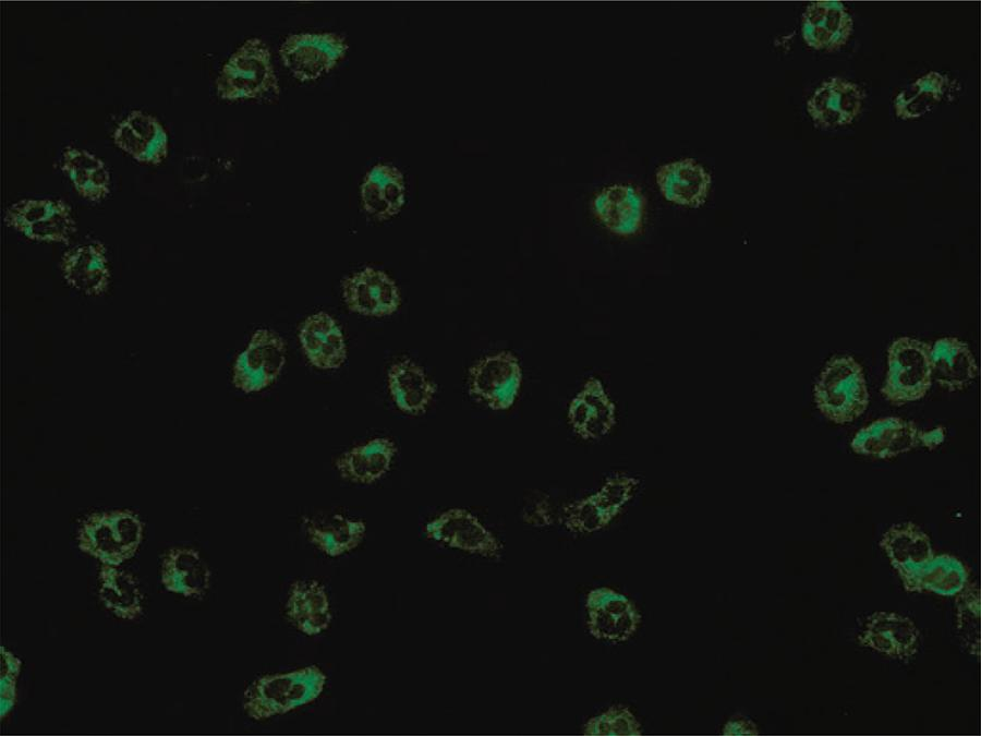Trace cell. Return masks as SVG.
<instances>
[{
    "instance_id": "obj_1",
    "label": "cell",
    "mask_w": 981,
    "mask_h": 736,
    "mask_svg": "<svg viewBox=\"0 0 981 736\" xmlns=\"http://www.w3.org/2000/svg\"><path fill=\"white\" fill-rule=\"evenodd\" d=\"M326 680V674L317 665L264 675L245 689L243 709L255 721L286 714L316 700Z\"/></svg>"
},
{
    "instance_id": "obj_2",
    "label": "cell",
    "mask_w": 981,
    "mask_h": 736,
    "mask_svg": "<svg viewBox=\"0 0 981 736\" xmlns=\"http://www.w3.org/2000/svg\"><path fill=\"white\" fill-rule=\"evenodd\" d=\"M216 89L229 101L277 98L278 79L267 44L252 37L240 45L221 68Z\"/></svg>"
},
{
    "instance_id": "obj_3",
    "label": "cell",
    "mask_w": 981,
    "mask_h": 736,
    "mask_svg": "<svg viewBox=\"0 0 981 736\" xmlns=\"http://www.w3.org/2000/svg\"><path fill=\"white\" fill-rule=\"evenodd\" d=\"M819 411L836 424H847L863 414L869 391L863 369L851 355H835L824 366L813 389Z\"/></svg>"
},
{
    "instance_id": "obj_4",
    "label": "cell",
    "mask_w": 981,
    "mask_h": 736,
    "mask_svg": "<svg viewBox=\"0 0 981 736\" xmlns=\"http://www.w3.org/2000/svg\"><path fill=\"white\" fill-rule=\"evenodd\" d=\"M143 536V523L128 509L94 512L78 529V548L101 564L119 566L131 558Z\"/></svg>"
},
{
    "instance_id": "obj_5",
    "label": "cell",
    "mask_w": 981,
    "mask_h": 736,
    "mask_svg": "<svg viewBox=\"0 0 981 736\" xmlns=\"http://www.w3.org/2000/svg\"><path fill=\"white\" fill-rule=\"evenodd\" d=\"M931 346L908 336L895 339L887 351V373L881 393L894 406L922 399L932 385Z\"/></svg>"
},
{
    "instance_id": "obj_6",
    "label": "cell",
    "mask_w": 981,
    "mask_h": 736,
    "mask_svg": "<svg viewBox=\"0 0 981 736\" xmlns=\"http://www.w3.org/2000/svg\"><path fill=\"white\" fill-rule=\"evenodd\" d=\"M8 227L27 239L68 244L76 231L71 207L63 200L24 198L4 213Z\"/></svg>"
},
{
    "instance_id": "obj_7",
    "label": "cell",
    "mask_w": 981,
    "mask_h": 736,
    "mask_svg": "<svg viewBox=\"0 0 981 736\" xmlns=\"http://www.w3.org/2000/svg\"><path fill=\"white\" fill-rule=\"evenodd\" d=\"M286 359L283 338L272 329L259 328L237 357L232 367V383L245 394L261 391L277 381Z\"/></svg>"
},
{
    "instance_id": "obj_8",
    "label": "cell",
    "mask_w": 981,
    "mask_h": 736,
    "mask_svg": "<svg viewBox=\"0 0 981 736\" xmlns=\"http://www.w3.org/2000/svg\"><path fill=\"white\" fill-rule=\"evenodd\" d=\"M348 48L346 38L336 33H300L283 40L279 55L292 75L305 82L329 73L344 59Z\"/></svg>"
},
{
    "instance_id": "obj_9",
    "label": "cell",
    "mask_w": 981,
    "mask_h": 736,
    "mask_svg": "<svg viewBox=\"0 0 981 736\" xmlns=\"http://www.w3.org/2000/svg\"><path fill=\"white\" fill-rule=\"evenodd\" d=\"M522 382L518 358L510 351H499L479 360L469 370V393L492 410L509 409Z\"/></svg>"
},
{
    "instance_id": "obj_10",
    "label": "cell",
    "mask_w": 981,
    "mask_h": 736,
    "mask_svg": "<svg viewBox=\"0 0 981 736\" xmlns=\"http://www.w3.org/2000/svg\"><path fill=\"white\" fill-rule=\"evenodd\" d=\"M639 481L627 475L608 479L593 495L564 509V523L572 532L591 533L606 527L633 496Z\"/></svg>"
},
{
    "instance_id": "obj_11",
    "label": "cell",
    "mask_w": 981,
    "mask_h": 736,
    "mask_svg": "<svg viewBox=\"0 0 981 736\" xmlns=\"http://www.w3.org/2000/svg\"><path fill=\"white\" fill-rule=\"evenodd\" d=\"M428 539L487 558H498L502 544L464 508H450L425 526Z\"/></svg>"
},
{
    "instance_id": "obj_12",
    "label": "cell",
    "mask_w": 981,
    "mask_h": 736,
    "mask_svg": "<svg viewBox=\"0 0 981 736\" xmlns=\"http://www.w3.org/2000/svg\"><path fill=\"white\" fill-rule=\"evenodd\" d=\"M588 628L597 640L625 642L635 632L641 617L632 602L610 588H597L588 594Z\"/></svg>"
},
{
    "instance_id": "obj_13",
    "label": "cell",
    "mask_w": 981,
    "mask_h": 736,
    "mask_svg": "<svg viewBox=\"0 0 981 736\" xmlns=\"http://www.w3.org/2000/svg\"><path fill=\"white\" fill-rule=\"evenodd\" d=\"M341 289L348 309L363 316L391 315L401 303L395 280L385 272L371 266L344 278Z\"/></svg>"
},
{
    "instance_id": "obj_14",
    "label": "cell",
    "mask_w": 981,
    "mask_h": 736,
    "mask_svg": "<svg viewBox=\"0 0 981 736\" xmlns=\"http://www.w3.org/2000/svg\"><path fill=\"white\" fill-rule=\"evenodd\" d=\"M867 97L857 83L833 76L824 81L807 101L816 128L828 130L850 124L862 111Z\"/></svg>"
},
{
    "instance_id": "obj_15",
    "label": "cell",
    "mask_w": 981,
    "mask_h": 736,
    "mask_svg": "<svg viewBox=\"0 0 981 736\" xmlns=\"http://www.w3.org/2000/svg\"><path fill=\"white\" fill-rule=\"evenodd\" d=\"M597 220L619 237L641 232L645 216V198L632 184H613L602 189L592 202Z\"/></svg>"
},
{
    "instance_id": "obj_16",
    "label": "cell",
    "mask_w": 981,
    "mask_h": 736,
    "mask_svg": "<svg viewBox=\"0 0 981 736\" xmlns=\"http://www.w3.org/2000/svg\"><path fill=\"white\" fill-rule=\"evenodd\" d=\"M924 431L912 421L881 418L859 430L851 441L855 453L880 459L894 458L923 445Z\"/></svg>"
},
{
    "instance_id": "obj_17",
    "label": "cell",
    "mask_w": 981,
    "mask_h": 736,
    "mask_svg": "<svg viewBox=\"0 0 981 736\" xmlns=\"http://www.w3.org/2000/svg\"><path fill=\"white\" fill-rule=\"evenodd\" d=\"M852 31V16L840 1H813L801 16L802 38L815 50L832 52L840 49Z\"/></svg>"
},
{
    "instance_id": "obj_18",
    "label": "cell",
    "mask_w": 981,
    "mask_h": 736,
    "mask_svg": "<svg viewBox=\"0 0 981 736\" xmlns=\"http://www.w3.org/2000/svg\"><path fill=\"white\" fill-rule=\"evenodd\" d=\"M113 143L136 161L159 165L168 155V136L159 120L134 110L114 129Z\"/></svg>"
},
{
    "instance_id": "obj_19",
    "label": "cell",
    "mask_w": 981,
    "mask_h": 736,
    "mask_svg": "<svg viewBox=\"0 0 981 736\" xmlns=\"http://www.w3.org/2000/svg\"><path fill=\"white\" fill-rule=\"evenodd\" d=\"M308 362L319 370H337L347 360V345L336 319L324 311L308 315L299 329Z\"/></svg>"
},
{
    "instance_id": "obj_20",
    "label": "cell",
    "mask_w": 981,
    "mask_h": 736,
    "mask_svg": "<svg viewBox=\"0 0 981 736\" xmlns=\"http://www.w3.org/2000/svg\"><path fill=\"white\" fill-rule=\"evenodd\" d=\"M919 630L911 619L894 612H875L864 625L859 642L891 657L908 659L918 650Z\"/></svg>"
},
{
    "instance_id": "obj_21",
    "label": "cell",
    "mask_w": 981,
    "mask_h": 736,
    "mask_svg": "<svg viewBox=\"0 0 981 736\" xmlns=\"http://www.w3.org/2000/svg\"><path fill=\"white\" fill-rule=\"evenodd\" d=\"M904 587L934 556L930 538L912 522L889 527L880 541Z\"/></svg>"
},
{
    "instance_id": "obj_22",
    "label": "cell",
    "mask_w": 981,
    "mask_h": 736,
    "mask_svg": "<svg viewBox=\"0 0 981 736\" xmlns=\"http://www.w3.org/2000/svg\"><path fill=\"white\" fill-rule=\"evenodd\" d=\"M61 270L72 288L86 295H101L110 282L105 244L93 241L68 250L61 257Z\"/></svg>"
},
{
    "instance_id": "obj_23",
    "label": "cell",
    "mask_w": 981,
    "mask_h": 736,
    "mask_svg": "<svg viewBox=\"0 0 981 736\" xmlns=\"http://www.w3.org/2000/svg\"><path fill=\"white\" fill-rule=\"evenodd\" d=\"M397 450L391 438L375 437L339 455L335 460V468L346 481L372 484L390 470Z\"/></svg>"
},
{
    "instance_id": "obj_24",
    "label": "cell",
    "mask_w": 981,
    "mask_h": 736,
    "mask_svg": "<svg viewBox=\"0 0 981 736\" xmlns=\"http://www.w3.org/2000/svg\"><path fill=\"white\" fill-rule=\"evenodd\" d=\"M361 202L365 213L378 221L400 213L405 202L402 172L390 164H377L364 177Z\"/></svg>"
},
{
    "instance_id": "obj_25",
    "label": "cell",
    "mask_w": 981,
    "mask_h": 736,
    "mask_svg": "<svg viewBox=\"0 0 981 736\" xmlns=\"http://www.w3.org/2000/svg\"><path fill=\"white\" fill-rule=\"evenodd\" d=\"M308 541L329 557L355 550L363 541L366 524L341 514H318L302 519Z\"/></svg>"
},
{
    "instance_id": "obj_26",
    "label": "cell",
    "mask_w": 981,
    "mask_h": 736,
    "mask_svg": "<svg viewBox=\"0 0 981 736\" xmlns=\"http://www.w3.org/2000/svg\"><path fill=\"white\" fill-rule=\"evenodd\" d=\"M568 420L584 439L600 438L609 433L615 424V406L600 379L591 377L585 382L569 405Z\"/></svg>"
},
{
    "instance_id": "obj_27",
    "label": "cell",
    "mask_w": 981,
    "mask_h": 736,
    "mask_svg": "<svg viewBox=\"0 0 981 736\" xmlns=\"http://www.w3.org/2000/svg\"><path fill=\"white\" fill-rule=\"evenodd\" d=\"M284 610L289 622L306 636L322 634L332 619L325 587L314 579L296 580L290 586Z\"/></svg>"
},
{
    "instance_id": "obj_28",
    "label": "cell",
    "mask_w": 981,
    "mask_h": 736,
    "mask_svg": "<svg viewBox=\"0 0 981 736\" xmlns=\"http://www.w3.org/2000/svg\"><path fill=\"white\" fill-rule=\"evenodd\" d=\"M656 182L667 201L699 207L707 197L711 176L694 159L685 158L661 166L656 171Z\"/></svg>"
},
{
    "instance_id": "obj_29",
    "label": "cell",
    "mask_w": 981,
    "mask_h": 736,
    "mask_svg": "<svg viewBox=\"0 0 981 736\" xmlns=\"http://www.w3.org/2000/svg\"><path fill=\"white\" fill-rule=\"evenodd\" d=\"M160 576L168 591L201 599L209 589L211 572L196 550L172 547L164 555Z\"/></svg>"
},
{
    "instance_id": "obj_30",
    "label": "cell",
    "mask_w": 981,
    "mask_h": 736,
    "mask_svg": "<svg viewBox=\"0 0 981 736\" xmlns=\"http://www.w3.org/2000/svg\"><path fill=\"white\" fill-rule=\"evenodd\" d=\"M930 358L932 379L949 391L966 388L978 374L969 346L957 337L937 339L931 346Z\"/></svg>"
},
{
    "instance_id": "obj_31",
    "label": "cell",
    "mask_w": 981,
    "mask_h": 736,
    "mask_svg": "<svg viewBox=\"0 0 981 736\" xmlns=\"http://www.w3.org/2000/svg\"><path fill=\"white\" fill-rule=\"evenodd\" d=\"M387 383L397 408L410 415L424 413L436 393V385L424 369L409 358L390 365Z\"/></svg>"
},
{
    "instance_id": "obj_32",
    "label": "cell",
    "mask_w": 981,
    "mask_h": 736,
    "mask_svg": "<svg viewBox=\"0 0 981 736\" xmlns=\"http://www.w3.org/2000/svg\"><path fill=\"white\" fill-rule=\"evenodd\" d=\"M60 169L70 178L82 197L98 202L109 194L110 176L105 164L86 149L65 147Z\"/></svg>"
},
{
    "instance_id": "obj_33",
    "label": "cell",
    "mask_w": 981,
    "mask_h": 736,
    "mask_svg": "<svg viewBox=\"0 0 981 736\" xmlns=\"http://www.w3.org/2000/svg\"><path fill=\"white\" fill-rule=\"evenodd\" d=\"M105 565L98 574V594L105 607L121 619L134 620L143 613V594L129 572Z\"/></svg>"
},
{
    "instance_id": "obj_34",
    "label": "cell",
    "mask_w": 981,
    "mask_h": 736,
    "mask_svg": "<svg viewBox=\"0 0 981 736\" xmlns=\"http://www.w3.org/2000/svg\"><path fill=\"white\" fill-rule=\"evenodd\" d=\"M964 563L949 554L934 555L905 586L907 591H931L940 595L958 594L969 582Z\"/></svg>"
},
{
    "instance_id": "obj_35",
    "label": "cell",
    "mask_w": 981,
    "mask_h": 736,
    "mask_svg": "<svg viewBox=\"0 0 981 736\" xmlns=\"http://www.w3.org/2000/svg\"><path fill=\"white\" fill-rule=\"evenodd\" d=\"M947 75L930 71L900 92L895 100L896 116L900 119H917L937 105L948 91Z\"/></svg>"
},
{
    "instance_id": "obj_36",
    "label": "cell",
    "mask_w": 981,
    "mask_h": 736,
    "mask_svg": "<svg viewBox=\"0 0 981 736\" xmlns=\"http://www.w3.org/2000/svg\"><path fill=\"white\" fill-rule=\"evenodd\" d=\"M641 724L629 708L617 704L586 721L585 735H641Z\"/></svg>"
},
{
    "instance_id": "obj_37",
    "label": "cell",
    "mask_w": 981,
    "mask_h": 736,
    "mask_svg": "<svg viewBox=\"0 0 981 736\" xmlns=\"http://www.w3.org/2000/svg\"><path fill=\"white\" fill-rule=\"evenodd\" d=\"M956 599L958 629L971 649L980 647V592L977 587H966Z\"/></svg>"
},
{
    "instance_id": "obj_38",
    "label": "cell",
    "mask_w": 981,
    "mask_h": 736,
    "mask_svg": "<svg viewBox=\"0 0 981 736\" xmlns=\"http://www.w3.org/2000/svg\"><path fill=\"white\" fill-rule=\"evenodd\" d=\"M1 653V719L12 710L15 703V683L20 674L21 661L3 647Z\"/></svg>"
},
{
    "instance_id": "obj_39",
    "label": "cell",
    "mask_w": 981,
    "mask_h": 736,
    "mask_svg": "<svg viewBox=\"0 0 981 736\" xmlns=\"http://www.w3.org/2000/svg\"><path fill=\"white\" fill-rule=\"evenodd\" d=\"M523 521L535 527L552 523L550 505L546 495L540 493L528 500L523 508Z\"/></svg>"
},
{
    "instance_id": "obj_40",
    "label": "cell",
    "mask_w": 981,
    "mask_h": 736,
    "mask_svg": "<svg viewBox=\"0 0 981 736\" xmlns=\"http://www.w3.org/2000/svg\"><path fill=\"white\" fill-rule=\"evenodd\" d=\"M759 731L753 722L744 717L728 721L723 728V734H758Z\"/></svg>"
},
{
    "instance_id": "obj_41",
    "label": "cell",
    "mask_w": 981,
    "mask_h": 736,
    "mask_svg": "<svg viewBox=\"0 0 981 736\" xmlns=\"http://www.w3.org/2000/svg\"><path fill=\"white\" fill-rule=\"evenodd\" d=\"M944 437L945 433L942 426H937L930 431H924L923 446L932 450L944 441Z\"/></svg>"
}]
</instances>
